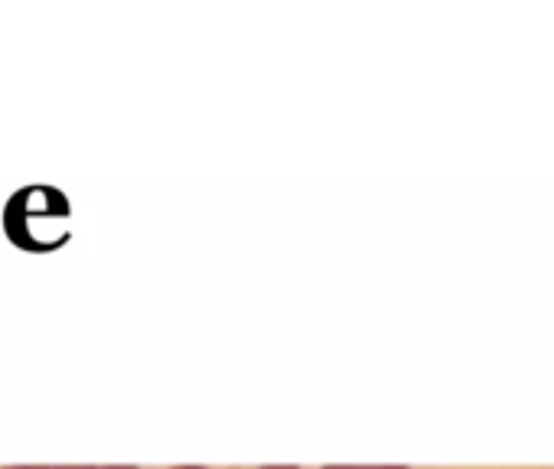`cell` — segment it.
Wrapping results in <instances>:
<instances>
[{"label":"cell","instance_id":"cell-1","mask_svg":"<svg viewBox=\"0 0 554 469\" xmlns=\"http://www.w3.org/2000/svg\"><path fill=\"white\" fill-rule=\"evenodd\" d=\"M10 469H134V466H10Z\"/></svg>","mask_w":554,"mask_h":469},{"label":"cell","instance_id":"cell-2","mask_svg":"<svg viewBox=\"0 0 554 469\" xmlns=\"http://www.w3.org/2000/svg\"><path fill=\"white\" fill-rule=\"evenodd\" d=\"M326 469H365V466H326ZM369 469H405V466H369Z\"/></svg>","mask_w":554,"mask_h":469},{"label":"cell","instance_id":"cell-3","mask_svg":"<svg viewBox=\"0 0 554 469\" xmlns=\"http://www.w3.org/2000/svg\"><path fill=\"white\" fill-rule=\"evenodd\" d=\"M173 469H206V466H173Z\"/></svg>","mask_w":554,"mask_h":469},{"label":"cell","instance_id":"cell-4","mask_svg":"<svg viewBox=\"0 0 554 469\" xmlns=\"http://www.w3.org/2000/svg\"><path fill=\"white\" fill-rule=\"evenodd\" d=\"M274 469H297V466H274Z\"/></svg>","mask_w":554,"mask_h":469}]
</instances>
